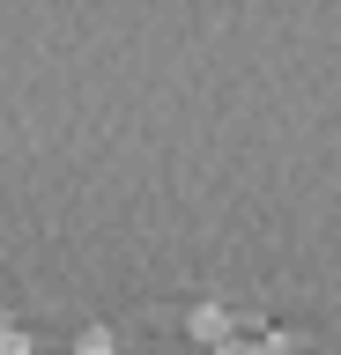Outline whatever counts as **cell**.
Masks as SVG:
<instances>
[{
  "instance_id": "cell-2",
  "label": "cell",
  "mask_w": 341,
  "mask_h": 355,
  "mask_svg": "<svg viewBox=\"0 0 341 355\" xmlns=\"http://www.w3.org/2000/svg\"><path fill=\"white\" fill-rule=\"evenodd\" d=\"M119 340H112V326H82L74 333V355H112Z\"/></svg>"
},
{
  "instance_id": "cell-3",
  "label": "cell",
  "mask_w": 341,
  "mask_h": 355,
  "mask_svg": "<svg viewBox=\"0 0 341 355\" xmlns=\"http://www.w3.org/2000/svg\"><path fill=\"white\" fill-rule=\"evenodd\" d=\"M0 355H38V340H30L23 326H8V318H0Z\"/></svg>"
},
{
  "instance_id": "cell-1",
  "label": "cell",
  "mask_w": 341,
  "mask_h": 355,
  "mask_svg": "<svg viewBox=\"0 0 341 355\" xmlns=\"http://www.w3.org/2000/svg\"><path fill=\"white\" fill-rule=\"evenodd\" d=\"M185 326H193V340H201V348H223V340H238V318H230L223 304H193V318H185Z\"/></svg>"
}]
</instances>
